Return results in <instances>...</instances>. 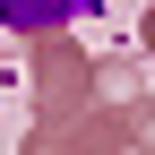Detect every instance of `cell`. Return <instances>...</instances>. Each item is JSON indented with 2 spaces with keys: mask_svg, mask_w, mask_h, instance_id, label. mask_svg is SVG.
I'll use <instances>...</instances> for the list:
<instances>
[{
  "mask_svg": "<svg viewBox=\"0 0 155 155\" xmlns=\"http://www.w3.org/2000/svg\"><path fill=\"white\" fill-rule=\"evenodd\" d=\"M69 9H86V0H0L9 26H52V17H69Z\"/></svg>",
  "mask_w": 155,
  "mask_h": 155,
  "instance_id": "1",
  "label": "cell"
}]
</instances>
